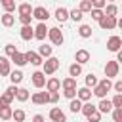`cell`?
<instances>
[{
    "mask_svg": "<svg viewBox=\"0 0 122 122\" xmlns=\"http://www.w3.org/2000/svg\"><path fill=\"white\" fill-rule=\"evenodd\" d=\"M92 6H93V10H103L107 6V2L105 0H92Z\"/></svg>",
    "mask_w": 122,
    "mask_h": 122,
    "instance_id": "41",
    "label": "cell"
},
{
    "mask_svg": "<svg viewBox=\"0 0 122 122\" xmlns=\"http://www.w3.org/2000/svg\"><path fill=\"white\" fill-rule=\"evenodd\" d=\"M48 27H46V23H38L36 27H34V38L36 40H44L46 36H48Z\"/></svg>",
    "mask_w": 122,
    "mask_h": 122,
    "instance_id": "12",
    "label": "cell"
},
{
    "mask_svg": "<svg viewBox=\"0 0 122 122\" xmlns=\"http://www.w3.org/2000/svg\"><path fill=\"white\" fill-rule=\"evenodd\" d=\"M0 4H2V8L6 10V13H11V11L15 10V2H13V0H2Z\"/></svg>",
    "mask_w": 122,
    "mask_h": 122,
    "instance_id": "38",
    "label": "cell"
},
{
    "mask_svg": "<svg viewBox=\"0 0 122 122\" xmlns=\"http://www.w3.org/2000/svg\"><path fill=\"white\" fill-rule=\"evenodd\" d=\"M112 120L122 122V109H112Z\"/></svg>",
    "mask_w": 122,
    "mask_h": 122,
    "instance_id": "45",
    "label": "cell"
},
{
    "mask_svg": "<svg viewBox=\"0 0 122 122\" xmlns=\"http://www.w3.org/2000/svg\"><path fill=\"white\" fill-rule=\"evenodd\" d=\"M111 103H112L114 109H122V93H116V95L111 99Z\"/></svg>",
    "mask_w": 122,
    "mask_h": 122,
    "instance_id": "40",
    "label": "cell"
},
{
    "mask_svg": "<svg viewBox=\"0 0 122 122\" xmlns=\"http://www.w3.org/2000/svg\"><path fill=\"white\" fill-rule=\"evenodd\" d=\"M30 80H32V86L34 88H44L46 86V74L42 71H36L30 74Z\"/></svg>",
    "mask_w": 122,
    "mask_h": 122,
    "instance_id": "8",
    "label": "cell"
},
{
    "mask_svg": "<svg viewBox=\"0 0 122 122\" xmlns=\"http://www.w3.org/2000/svg\"><path fill=\"white\" fill-rule=\"evenodd\" d=\"M10 80H11L13 86H17V84L23 80V72H21V71H11V72H10Z\"/></svg>",
    "mask_w": 122,
    "mask_h": 122,
    "instance_id": "30",
    "label": "cell"
},
{
    "mask_svg": "<svg viewBox=\"0 0 122 122\" xmlns=\"http://www.w3.org/2000/svg\"><path fill=\"white\" fill-rule=\"evenodd\" d=\"M80 74H82V65H78V63H72V65L69 67V76L76 80V76H80Z\"/></svg>",
    "mask_w": 122,
    "mask_h": 122,
    "instance_id": "20",
    "label": "cell"
},
{
    "mask_svg": "<svg viewBox=\"0 0 122 122\" xmlns=\"http://www.w3.org/2000/svg\"><path fill=\"white\" fill-rule=\"evenodd\" d=\"M4 50H6V53H8L10 57H13V55L17 53V48H15L13 44H6V48H4Z\"/></svg>",
    "mask_w": 122,
    "mask_h": 122,
    "instance_id": "43",
    "label": "cell"
},
{
    "mask_svg": "<svg viewBox=\"0 0 122 122\" xmlns=\"http://www.w3.org/2000/svg\"><path fill=\"white\" fill-rule=\"evenodd\" d=\"M107 50H109V51H116V53H118V51L122 50V38H120V36H116V34H114V36H111V38L107 40Z\"/></svg>",
    "mask_w": 122,
    "mask_h": 122,
    "instance_id": "5",
    "label": "cell"
},
{
    "mask_svg": "<svg viewBox=\"0 0 122 122\" xmlns=\"http://www.w3.org/2000/svg\"><path fill=\"white\" fill-rule=\"evenodd\" d=\"M32 122H44V116L42 114H34L32 116Z\"/></svg>",
    "mask_w": 122,
    "mask_h": 122,
    "instance_id": "49",
    "label": "cell"
},
{
    "mask_svg": "<svg viewBox=\"0 0 122 122\" xmlns=\"http://www.w3.org/2000/svg\"><path fill=\"white\" fill-rule=\"evenodd\" d=\"M55 19H57L59 23H65V21L69 19V10H67V8H57V10H55Z\"/></svg>",
    "mask_w": 122,
    "mask_h": 122,
    "instance_id": "19",
    "label": "cell"
},
{
    "mask_svg": "<svg viewBox=\"0 0 122 122\" xmlns=\"http://www.w3.org/2000/svg\"><path fill=\"white\" fill-rule=\"evenodd\" d=\"M95 107H97V111H99L101 114H103V112H112V109H114V107H112V103H111L109 99H101Z\"/></svg>",
    "mask_w": 122,
    "mask_h": 122,
    "instance_id": "17",
    "label": "cell"
},
{
    "mask_svg": "<svg viewBox=\"0 0 122 122\" xmlns=\"http://www.w3.org/2000/svg\"><path fill=\"white\" fill-rule=\"evenodd\" d=\"M13 99H15V97H13L11 93H8V92H4V93L0 95V109H2V107H10Z\"/></svg>",
    "mask_w": 122,
    "mask_h": 122,
    "instance_id": "22",
    "label": "cell"
},
{
    "mask_svg": "<svg viewBox=\"0 0 122 122\" xmlns=\"http://www.w3.org/2000/svg\"><path fill=\"white\" fill-rule=\"evenodd\" d=\"M90 13H92V19H93V21H97V23H99V21H101V19L105 17V13H103V10H92Z\"/></svg>",
    "mask_w": 122,
    "mask_h": 122,
    "instance_id": "39",
    "label": "cell"
},
{
    "mask_svg": "<svg viewBox=\"0 0 122 122\" xmlns=\"http://www.w3.org/2000/svg\"><path fill=\"white\" fill-rule=\"evenodd\" d=\"M17 11H19V15H32V6L23 2V4L17 6Z\"/></svg>",
    "mask_w": 122,
    "mask_h": 122,
    "instance_id": "23",
    "label": "cell"
},
{
    "mask_svg": "<svg viewBox=\"0 0 122 122\" xmlns=\"http://www.w3.org/2000/svg\"><path fill=\"white\" fill-rule=\"evenodd\" d=\"M74 61H76L78 65L88 63V61H90V51H88V50H78V51L74 53Z\"/></svg>",
    "mask_w": 122,
    "mask_h": 122,
    "instance_id": "15",
    "label": "cell"
},
{
    "mask_svg": "<svg viewBox=\"0 0 122 122\" xmlns=\"http://www.w3.org/2000/svg\"><path fill=\"white\" fill-rule=\"evenodd\" d=\"M25 116H27V114H25V111H23V109H15V111H13L11 120H13V122H23V120H25Z\"/></svg>",
    "mask_w": 122,
    "mask_h": 122,
    "instance_id": "37",
    "label": "cell"
},
{
    "mask_svg": "<svg viewBox=\"0 0 122 122\" xmlns=\"http://www.w3.org/2000/svg\"><path fill=\"white\" fill-rule=\"evenodd\" d=\"M10 59L8 57H4V55H0V76H8L10 72H11V67H10Z\"/></svg>",
    "mask_w": 122,
    "mask_h": 122,
    "instance_id": "14",
    "label": "cell"
},
{
    "mask_svg": "<svg viewBox=\"0 0 122 122\" xmlns=\"http://www.w3.org/2000/svg\"><path fill=\"white\" fill-rule=\"evenodd\" d=\"M59 88H61V80H59V78L51 76V78L46 80V90H48V92H59Z\"/></svg>",
    "mask_w": 122,
    "mask_h": 122,
    "instance_id": "16",
    "label": "cell"
},
{
    "mask_svg": "<svg viewBox=\"0 0 122 122\" xmlns=\"http://www.w3.org/2000/svg\"><path fill=\"white\" fill-rule=\"evenodd\" d=\"M19 34H21L23 40H32V38H34V29H32L30 25H29V27H21Z\"/></svg>",
    "mask_w": 122,
    "mask_h": 122,
    "instance_id": "18",
    "label": "cell"
},
{
    "mask_svg": "<svg viewBox=\"0 0 122 122\" xmlns=\"http://www.w3.org/2000/svg\"><path fill=\"white\" fill-rule=\"evenodd\" d=\"M103 13H105L107 17H116V13H118V6H116V4H107Z\"/></svg>",
    "mask_w": 122,
    "mask_h": 122,
    "instance_id": "26",
    "label": "cell"
},
{
    "mask_svg": "<svg viewBox=\"0 0 122 122\" xmlns=\"http://www.w3.org/2000/svg\"><path fill=\"white\" fill-rule=\"evenodd\" d=\"M116 63H122V50L116 53Z\"/></svg>",
    "mask_w": 122,
    "mask_h": 122,
    "instance_id": "50",
    "label": "cell"
},
{
    "mask_svg": "<svg viewBox=\"0 0 122 122\" xmlns=\"http://www.w3.org/2000/svg\"><path fill=\"white\" fill-rule=\"evenodd\" d=\"M118 72H120V65L116 63V61H107V65H105V78H114V76H118Z\"/></svg>",
    "mask_w": 122,
    "mask_h": 122,
    "instance_id": "4",
    "label": "cell"
},
{
    "mask_svg": "<svg viewBox=\"0 0 122 122\" xmlns=\"http://www.w3.org/2000/svg\"><path fill=\"white\" fill-rule=\"evenodd\" d=\"M82 17H84V13H82L78 8H74V10H71V11H69V19H72V21H76V23H80V21H82Z\"/></svg>",
    "mask_w": 122,
    "mask_h": 122,
    "instance_id": "29",
    "label": "cell"
},
{
    "mask_svg": "<svg viewBox=\"0 0 122 122\" xmlns=\"http://www.w3.org/2000/svg\"><path fill=\"white\" fill-rule=\"evenodd\" d=\"M63 95L72 101V99H76V90H63Z\"/></svg>",
    "mask_w": 122,
    "mask_h": 122,
    "instance_id": "46",
    "label": "cell"
},
{
    "mask_svg": "<svg viewBox=\"0 0 122 122\" xmlns=\"http://www.w3.org/2000/svg\"><path fill=\"white\" fill-rule=\"evenodd\" d=\"M116 27H118V29H122V17H120V19L116 21Z\"/></svg>",
    "mask_w": 122,
    "mask_h": 122,
    "instance_id": "51",
    "label": "cell"
},
{
    "mask_svg": "<svg viewBox=\"0 0 122 122\" xmlns=\"http://www.w3.org/2000/svg\"><path fill=\"white\" fill-rule=\"evenodd\" d=\"M0 21H2V25H4V27H11V25L15 23V17H13L11 13H4V15L0 17Z\"/></svg>",
    "mask_w": 122,
    "mask_h": 122,
    "instance_id": "33",
    "label": "cell"
},
{
    "mask_svg": "<svg viewBox=\"0 0 122 122\" xmlns=\"http://www.w3.org/2000/svg\"><path fill=\"white\" fill-rule=\"evenodd\" d=\"M78 10H80L82 13H88V11H92V10H93V6H92V0H82V2H80V6H78Z\"/></svg>",
    "mask_w": 122,
    "mask_h": 122,
    "instance_id": "34",
    "label": "cell"
},
{
    "mask_svg": "<svg viewBox=\"0 0 122 122\" xmlns=\"http://www.w3.org/2000/svg\"><path fill=\"white\" fill-rule=\"evenodd\" d=\"M97 84H99V80H97V76H95L93 72L86 74V88H95Z\"/></svg>",
    "mask_w": 122,
    "mask_h": 122,
    "instance_id": "31",
    "label": "cell"
},
{
    "mask_svg": "<svg viewBox=\"0 0 122 122\" xmlns=\"http://www.w3.org/2000/svg\"><path fill=\"white\" fill-rule=\"evenodd\" d=\"M61 86H63V90H76V80L67 76L65 80H61Z\"/></svg>",
    "mask_w": 122,
    "mask_h": 122,
    "instance_id": "28",
    "label": "cell"
},
{
    "mask_svg": "<svg viewBox=\"0 0 122 122\" xmlns=\"http://www.w3.org/2000/svg\"><path fill=\"white\" fill-rule=\"evenodd\" d=\"M11 116H13V109L11 107H2L0 109V120H11Z\"/></svg>",
    "mask_w": 122,
    "mask_h": 122,
    "instance_id": "25",
    "label": "cell"
},
{
    "mask_svg": "<svg viewBox=\"0 0 122 122\" xmlns=\"http://www.w3.org/2000/svg\"><path fill=\"white\" fill-rule=\"evenodd\" d=\"M112 88L116 90V93H122V80H116V82L112 84Z\"/></svg>",
    "mask_w": 122,
    "mask_h": 122,
    "instance_id": "48",
    "label": "cell"
},
{
    "mask_svg": "<svg viewBox=\"0 0 122 122\" xmlns=\"http://www.w3.org/2000/svg\"><path fill=\"white\" fill-rule=\"evenodd\" d=\"M95 111H97V107H95L93 103H90V101H88V103H82V111H80V112H82L86 118H88L92 112H95Z\"/></svg>",
    "mask_w": 122,
    "mask_h": 122,
    "instance_id": "21",
    "label": "cell"
},
{
    "mask_svg": "<svg viewBox=\"0 0 122 122\" xmlns=\"http://www.w3.org/2000/svg\"><path fill=\"white\" fill-rule=\"evenodd\" d=\"M78 34H80L82 38H90V36H92V27H90V25H80Z\"/></svg>",
    "mask_w": 122,
    "mask_h": 122,
    "instance_id": "35",
    "label": "cell"
},
{
    "mask_svg": "<svg viewBox=\"0 0 122 122\" xmlns=\"http://www.w3.org/2000/svg\"><path fill=\"white\" fill-rule=\"evenodd\" d=\"M30 101L34 105H46V103H50V93L48 92H36L30 95Z\"/></svg>",
    "mask_w": 122,
    "mask_h": 122,
    "instance_id": "6",
    "label": "cell"
},
{
    "mask_svg": "<svg viewBox=\"0 0 122 122\" xmlns=\"http://www.w3.org/2000/svg\"><path fill=\"white\" fill-rule=\"evenodd\" d=\"M50 93V103H57L59 101V92H48Z\"/></svg>",
    "mask_w": 122,
    "mask_h": 122,
    "instance_id": "47",
    "label": "cell"
},
{
    "mask_svg": "<svg viewBox=\"0 0 122 122\" xmlns=\"http://www.w3.org/2000/svg\"><path fill=\"white\" fill-rule=\"evenodd\" d=\"M120 8H122V6H120Z\"/></svg>",
    "mask_w": 122,
    "mask_h": 122,
    "instance_id": "52",
    "label": "cell"
},
{
    "mask_svg": "<svg viewBox=\"0 0 122 122\" xmlns=\"http://www.w3.org/2000/svg\"><path fill=\"white\" fill-rule=\"evenodd\" d=\"M48 38L51 40V44H55V46H61L63 44V32H61V29L59 27H51L50 30H48Z\"/></svg>",
    "mask_w": 122,
    "mask_h": 122,
    "instance_id": "3",
    "label": "cell"
},
{
    "mask_svg": "<svg viewBox=\"0 0 122 122\" xmlns=\"http://www.w3.org/2000/svg\"><path fill=\"white\" fill-rule=\"evenodd\" d=\"M59 65H61V61H59L57 57H53V55H51L50 59H46V61L42 63V67H44V71H42V72H44V74H53V72L59 69Z\"/></svg>",
    "mask_w": 122,
    "mask_h": 122,
    "instance_id": "2",
    "label": "cell"
},
{
    "mask_svg": "<svg viewBox=\"0 0 122 122\" xmlns=\"http://www.w3.org/2000/svg\"><path fill=\"white\" fill-rule=\"evenodd\" d=\"M25 59H27V63H30V65H36V67L44 63V59L38 55V51H30V50H29V51H25Z\"/></svg>",
    "mask_w": 122,
    "mask_h": 122,
    "instance_id": "9",
    "label": "cell"
},
{
    "mask_svg": "<svg viewBox=\"0 0 122 122\" xmlns=\"http://www.w3.org/2000/svg\"><path fill=\"white\" fill-rule=\"evenodd\" d=\"M88 122H101V112H99V111L92 112V114L88 116Z\"/></svg>",
    "mask_w": 122,
    "mask_h": 122,
    "instance_id": "44",
    "label": "cell"
},
{
    "mask_svg": "<svg viewBox=\"0 0 122 122\" xmlns=\"http://www.w3.org/2000/svg\"><path fill=\"white\" fill-rule=\"evenodd\" d=\"M50 118H51L53 122H67V116H65V112H63L59 107H53V109L50 111Z\"/></svg>",
    "mask_w": 122,
    "mask_h": 122,
    "instance_id": "13",
    "label": "cell"
},
{
    "mask_svg": "<svg viewBox=\"0 0 122 122\" xmlns=\"http://www.w3.org/2000/svg\"><path fill=\"white\" fill-rule=\"evenodd\" d=\"M19 21H21L23 27H29L30 21H32V15H19Z\"/></svg>",
    "mask_w": 122,
    "mask_h": 122,
    "instance_id": "42",
    "label": "cell"
},
{
    "mask_svg": "<svg viewBox=\"0 0 122 122\" xmlns=\"http://www.w3.org/2000/svg\"><path fill=\"white\" fill-rule=\"evenodd\" d=\"M51 51H53V50H51V46H46V44H42V46L38 48V55H40L42 59H44V57H46V59H50V57H51Z\"/></svg>",
    "mask_w": 122,
    "mask_h": 122,
    "instance_id": "24",
    "label": "cell"
},
{
    "mask_svg": "<svg viewBox=\"0 0 122 122\" xmlns=\"http://www.w3.org/2000/svg\"><path fill=\"white\" fill-rule=\"evenodd\" d=\"M32 17H36L40 23H44V21H48L50 11H48L44 6H36V8H32Z\"/></svg>",
    "mask_w": 122,
    "mask_h": 122,
    "instance_id": "7",
    "label": "cell"
},
{
    "mask_svg": "<svg viewBox=\"0 0 122 122\" xmlns=\"http://www.w3.org/2000/svg\"><path fill=\"white\" fill-rule=\"evenodd\" d=\"M92 95H93V93H92V90H90V88H86V86L76 90V99H80L82 103H88V101L92 99Z\"/></svg>",
    "mask_w": 122,
    "mask_h": 122,
    "instance_id": "11",
    "label": "cell"
},
{
    "mask_svg": "<svg viewBox=\"0 0 122 122\" xmlns=\"http://www.w3.org/2000/svg\"><path fill=\"white\" fill-rule=\"evenodd\" d=\"M116 21H118L116 17H107V15H105V17L99 21V27H101L103 30H112V29L116 27Z\"/></svg>",
    "mask_w": 122,
    "mask_h": 122,
    "instance_id": "10",
    "label": "cell"
},
{
    "mask_svg": "<svg viewBox=\"0 0 122 122\" xmlns=\"http://www.w3.org/2000/svg\"><path fill=\"white\" fill-rule=\"evenodd\" d=\"M112 88V82L109 80V78H103V80H99V84L92 90V93L95 95V97H99V99H105L107 97V92Z\"/></svg>",
    "mask_w": 122,
    "mask_h": 122,
    "instance_id": "1",
    "label": "cell"
},
{
    "mask_svg": "<svg viewBox=\"0 0 122 122\" xmlns=\"http://www.w3.org/2000/svg\"><path fill=\"white\" fill-rule=\"evenodd\" d=\"M11 63H15L17 67H23V65H27V59H25V53H21V51H17L13 57H11Z\"/></svg>",
    "mask_w": 122,
    "mask_h": 122,
    "instance_id": "27",
    "label": "cell"
},
{
    "mask_svg": "<svg viewBox=\"0 0 122 122\" xmlns=\"http://www.w3.org/2000/svg\"><path fill=\"white\" fill-rule=\"evenodd\" d=\"M30 97V93H29V90H25V88H19L17 90V95H15V99L17 101H21V103H25L27 99Z\"/></svg>",
    "mask_w": 122,
    "mask_h": 122,
    "instance_id": "32",
    "label": "cell"
},
{
    "mask_svg": "<svg viewBox=\"0 0 122 122\" xmlns=\"http://www.w3.org/2000/svg\"><path fill=\"white\" fill-rule=\"evenodd\" d=\"M69 109H71V112H80L82 111V101L80 99H72L69 103Z\"/></svg>",
    "mask_w": 122,
    "mask_h": 122,
    "instance_id": "36",
    "label": "cell"
}]
</instances>
